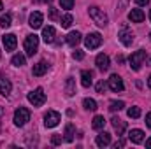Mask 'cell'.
Masks as SVG:
<instances>
[{"mask_svg": "<svg viewBox=\"0 0 151 149\" xmlns=\"http://www.w3.org/2000/svg\"><path fill=\"white\" fill-rule=\"evenodd\" d=\"M58 123H60V114L56 111H47L44 114V125L47 128H55Z\"/></svg>", "mask_w": 151, "mask_h": 149, "instance_id": "obj_8", "label": "cell"}, {"mask_svg": "<svg viewBox=\"0 0 151 149\" xmlns=\"http://www.w3.org/2000/svg\"><path fill=\"white\" fill-rule=\"evenodd\" d=\"M60 5H62V9L70 11V9L74 7V0H60Z\"/></svg>", "mask_w": 151, "mask_h": 149, "instance_id": "obj_31", "label": "cell"}, {"mask_svg": "<svg viewBox=\"0 0 151 149\" xmlns=\"http://www.w3.org/2000/svg\"><path fill=\"white\" fill-rule=\"evenodd\" d=\"M65 40H67L69 46H77V44L81 42V34H79V32H70Z\"/></svg>", "mask_w": 151, "mask_h": 149, "instance_id": "obj_22", "label": "cell"}, {"mask_svg": "<svg viewBox=\"0 0 151 149\" xmlns=\"http://www.w3.org/2000/svg\"><path fill=\"white\" fill-rule=\"evenodd\" d=\"M49 16H51V19H56V9H53V7H51V12H49Z\"/></svg>", "mask_w": 151, "mask_h": 149, "instance_id": "obj_38", "label": "cell"}, {"mask_svg": "<svg viewBox=\"0 0 151 149\" xmlns=\"http://www.w3.org/2000/svg\"><path fill=\"white\" fill-rule=\"evenodd\" d=\"M2 44H4L5 51H14V49H16V44H18L16 35H14V34H5V35L2 37Z\"/></svg>", "mask_w": 151, "mask_h": 149, "instance_id": "obj_10", "label": "cell"}, {"mask_svg": "<svg viewBox=\"0 0 151 149\" xmlns=\"http://www.w3.org/2000/svg\"><path fill=\"white\" fill-rule=\"evenodd\" d=\"M95 142H97L99 148H106V146H109V144H111V133H107V132H100V133L97 135Z\"/></svg>", "mask_w": 151, "mask_h": 149, "instance_id": "obj_14", "label": "cell"}, {"mask_svg": "<svg viewBox=\"0 0 151 149\" xmlns=\"http://www.w3.org/2000/svg\"><path fill=\"white\" fill-rule=\"evenodd\" d=\"M106 88H107V82H104V81L97 82V93H104V91H106Z\"/></svg>", "mask_w": 151, "mask_h": 149, "instance_id": "obj_32", "label": "cell"}, {"mask_svg": "<svg viewBox=\"0 0 151 149\" xmlns=\"http://www.w3.org/2000/svg\"><path fill=\"white\" fill-rule=\"evenodd\" d=\"M72 58H74V60H83V58H84V53L79 51V49H76L74 53H72Z\"/></svg>", "mask_w": 151, "mask_h": 149, "instance_id": "obj_34", "label": "cell"}, {"mask_svg": "<svg viewBox=\"0 0 151 149\" xmlns=\"http://www.w3.org/2000/svg\"><path fill=\"white\" fill-rule=\"evenodd\" d=\"M128 139H130V142L132 144H141L142 140H144V132L142 130H130V133H128Z\"/></svg>", "mask_w": 151, "mask_h": 149, "instance_id": "obj_15", "label": "cell"}, {"mask_svg": "<svg viewBox=\"0 0 151 149\" xmlns=\"http://www.w3.org/2000/svg\"><path fill=\"white\" fill-rule=\"evenodd\" d=\"M88 12H90V18H91L99 27H106V25H107V14H106L100 7L91 5V7L88 9Z\"/></svg>", "mask_w": 151, "mask_h": 149, "instance_id": "obj_1", "label": "cell"}, {"mask_svg": "<svg viewBox=\"0 0 151 149\" xmlns=\"http://www.w3.org/2000/svg\"><path fill=\"white\" fill-rule=\"evenodd\" d=\"M104 125H106V119H104V116H95V117H93V123H91V126H93L95 130H102V128H104Z\"/></svg>", "mask_w": 151, "mask_h": 149, "instance_id": "obj_24", "label": "cell"}, {"mask_svg": "<svg viewBox=\"0 0 151 149\" xmlns=\"http://www.w3.org/2000/svg\"><path fill=\"white\" fill-rule=\"evenodd\" d=\"M107 86L113 90L114 93H121V91L125 90V84H123L121 77H119L118 74H113L109 79H107Z\"/></svg>", "mask_w": 151, "mask_h": 149, "instance_id": "obj_7", "label": "cell"}, {"mask_svg": "<svg viewBox=\"0 0 151 149\" xmlns=\"http://www.w3.org/2000/svg\"><path fill=\"white\" fill-rule=\"evenodd\" d=\"M123 146H125V140H123V139H119V140H118V142L114 144V149H118V148H123Z\"/></svg>", "mask_w": 151, "mask_h": 149, "instance_id": "obj_36", "label": "cell"}, {"mask_svg": "<svg viewBox=\"0 0 151 149\" xmlns=\"http://www.w3.org/2000/svg\"><path fill=\"white\" fill-rule=\"evenodd\" d=\"M111 125H113V128L116 130V133H118V135H123V133H125V130H127V123H125L123 119H119L118 116H114L113 119H111Z\"/></svg>", "mask_w": 151, "mask_h": 149, "instance_id": "obj_12", "label": "cell"}, {"mask_svg": "<svg viewBox=\"0 0 151 149\" xmlns=\"http://www.w3.org/2000/svg\"><path fill=\"white\" fill-rule=\"evenodd\" d=\"M148 86H150V90H151V75L148 77Z\"/></svg>", "mask_w": 151, "mask_h": 149, "instance_id": "obj_41", "label": "cell"}, {"mask_svg": "<svg viewBox=\"0 0 151 149\" xmlns=\"http://www.w3.org/2000/svg\"><path fill=\"white\" fill-rule=\"evenodd\" d=\"M150 21H151V11H150Z\"/></svg>", "mask_w": 151, "mask_h": 149, "instance_id": "obj_44", "label": "cell"}, {"mask_svg": "<svg viewBox=\"0 0 151 149\" xmlns=\"http://www.w3.org/2000/svg\"><path fill=\"white\" fill-rule=\"evenodd\" d=\"M2 116H4V109L0 107V121H2Z\"/></svg>", "mask_w": 151, "mask_h": 149, "instance_id": "obj_42", "label": "cell"}, {"mask_svg": "<svg viewBox=\"0 0 151 149\" xmlns=\"http://www.w3.org/2000/svg\"><path fill=\"white\" fill-rule=\"evenodd\" d=\"M135 4L137 5H146V4H150V0H135Z\"/></svg>", "mask_w": 151, "mask_h": 149, "instance_id": "obj_39", "label": "cell"}, {"mask_svg": "<svg viewBox=\"0 0 151 149\" xmlns=\"http://www.w3.org/2000/svg\"><path fill=\"white\" fill-rule=\"evenodd\" d=\"M11 63H12L14 67H23V65L27 63V56L21 54V53H19V54H14L12 60H11Z\"/></svg>", "mask_w": 151, "mask_h": 149, "instance_id": "obj_23", "label": "cell"}, {"mask_svg": "<svg viewBox=\"0 0 151 149\" xmlns=\"http://www.w3.org/2000/svg\"><path fill=\"white\" fill-rule=\"evenodd\" d=\"M55 34H56V30L53 27H44L42 28V39H44V42L46 44H51L55 40Z\"/></svg>", "mask_w": 151, "mask_h": 149, "instance_id": "obj_17", "label": "cell"}, {"mask_svg": "<svg viewBox=\"0 0 151 149\" xmlns=\"http://www.w3.org/2000/svg\"><path fill=\"white\" fill-rule=\"evenodd\" d=\"M144 60H146V51H142V49H139V51H135V53H132L130 54V67H132V70H141V65L144 63Z\"/></svg>", "mask_w": 151, "mask_h": 149, "instance_id": "obj_4", "label": "cell"}, {"mask_svg": "<svg viewBox=\"0 0 151 149\" xmlns=\"http://www.w3.org/2000/svg\"><path fill=\"white\" fill-rule=\"evenodd\" d=\"M127 4H128V0H119V4H118V12H123V11L127 9Z\"/></svg>", "mask_w": 151, "mask_h": 149, "instance_id": "obj_35", "label": "cell"}, {"mask_svg": "<svg viewBox=\"0 0 151 149\" xmlns=\"http://www.w3.org/2000/svg\"><path fill=\"white\" fill-rule=\"evenodd\" d=\"M30 121V111L27 107H19L14 112V125L16 126H25Z\"/></svg>", "mask_w": 151, "mask_h": 149, "instance_id": "obj_5", "label": "cell"}, {"mask_svg": "<svg viewBox=\"0 0 151 149\" xmlns=\"http://www.w3.org/2000/svg\"><path fill=\"white\" fill-rule=\"evenodd\" d=\"M146 125L151 128V112H148V114H146Z\"/></svg>", "mask_w": 151, "mask_h": 149, "instance_id": "obj_37", "label": "cell"}, {"mask_svg": "<svg viewBox=\"0 0 151 149\" xmlns=\"http://www.w3.org/2000/svg\"><path fill=\"white\" fill-rule=\"evenodd\" d=\"M47 72V63L46 62H39L34 65V69H32V74L35 75V77H40V75H44Z\"/></svg>", "mask_w": 151, "mask_h": 149, "instance_id": "obj_18", "label": "cell"}, {"mask_svg": "<svg viewBox=\"0 0 151 149\" xmlns=\"http://www.w3.org/2000/svg\"><path fill=\"white\" fill-rule=\"evenodd\" d=\"M83 107H84L86 111H97V102H95L93 98H84V100H83Z\"/></svg>", "mask_w": 151, "mask_h": 149, "instance_id": "obj_25", "label": "cell"}, {"mask_svg": "<svg viewBox=\"0 0 151 149\" xmlns=\"http://www.w3.org/2000/svg\"><path fill=\"white\" fill-rule=\"evenodd\" d=\"M11 21H12L11 14H4V16H0V27H2V28H9V27H11Z\"/></svg>", "mask_w": 151, "mask_h": 149, "instance_id": "obj_29", "label": "cell"}, {"mask_svg": "<svg viewBox=\"0 0 151 149\" xmlns=\"http://www.w3.org/2000/svg\"><path fill=\"white\" fill-rule=\"evenodd\" d=\"M65 95H67V97H74L76 95V81H74V77H67V81H65Z\"/></svg>", "mask_w": 151, "mask_h": 149, "instance_id": "obj_19", "label": "cell"}, {"mask_svg": "<svg viewBox=\"0 0 151 149\" xmlns=\"http://www.w3.org/2000/svg\"><path fill=\"white\" fill-rule=\"evenodd\" d=\"M128 19H130L132 23H142V21H144V12H142L141 9H132V11L128 12Z\"/></svg>", "mask_w": 151, "mask_h": 149, "instance_id": "obj_16", "label": "cell"}, {"mask_svg": "<svg viewBox=\"0 0 151 149\" xmlns=\"http://www.w3.org/2000/svg\"><path fill=\"white\" fill-rule=\"evenodd\" d=\"M27 98H28V102H30L34 107H40V105L46 102V93H44L42 88H35L34 91H30V93L27 95Z\"/></svg>", "mask_w": 151, "mask_h": 149, "instance_id": "obj_3", "label": "cell"}, {"mask_svg": "<svg viewBox=\"0 0 151 149\" xmlns=\"http://www.w3.org/2000/svg\"><path fill=\"white\" fill-rule=\"evenodd\" d=\"M127 114H128V117L137 119V117H141V109H139V107H130V109L127 111Z\"/></svg>", "mask_w": 151, "mask_h": 149, "instance_id": "obj_30", "label": "cell"}, {"mask_svg": "<svg viewBox=\"0 0 151 149\" xmlns=\"http://www.w3.org/2000/svg\"><path fill=\"white\" fill-rule=\"evenodd\" d=\"M2 9H4V5H2V0H0V11H2Z\"/></svg>", "mask_w": 151, "mask_h": 149, "instance_id": "obj_43", "label": "cell"}, {"mask_svg": "<svg viewBox=\"0 0 151 149\" xmlns=\"http://www.w3.org/2000/svg\"><path fill=\"white\" fill-rule=\"evenodd\" d=\"M62 140H63V139H62V135H58V133H55V135L51 137V142H53L55 146H58V144H62Z\"/></svg>", "mask_w": 151, "mask_h": 149, "instance_id": "obj_33", "label": "cell"}, {"mask_svg": "<svg viewBox=\"0 0 151 149\" xmlns=\"http://www.w3.org/2000/svg\"><path fill=\"white\" fill-rule=\"evenodd\" d=\"M95 63H97V67H99V70H102V72H106V70H109V56L107 54H99L97 56V60H95Z\"/></svg>", "mask_w": 151, "mask_h": 149, "instance_id": "obj_13", "label": "cell"}, {"mask_svg": "<svg viewBox=\"0 0 151 149\" xmlns=\"http://www.w3.org/2000/svg\"><path fill=\"white\" fill-rule=\"evenodd\" d=\"M23 46H25V54H27V56H34V54L37 53V49H39V37L35 35V34L27 35Z\"/></svg>", "mask_w": 151, "mask_h": 149, "instance_id": "obj_2", "label": "cell"}, {"mask_svg": "<svg viewBox=\"0 0 151 149\" xmlns=\"http://www.w3.org/2000/svg\"><path fill=\"white\" fill-rule=\"evenodd\" d=\"M146 148H151V139H148V140H146Z\"/></svg>", "mask_w": 151, "mask_h": 149, "instance_id": "obj_40", "label": "cell"}, {"mask_svg": "<svg viewBox=\"0 0 151 149\" xmlns=\"http://www.w3.org/2000/svg\"><path fill=\"white\" fill-rule=\"evenodd\" d=\"M123 107H125V102H121V100H113V102L109 104V111L111 112H116V111L119 112Z\"/></svg>", "mask_w": 151, "mask_h": 149, "instance_id": "obj_27", "label": "cell"}, {"mask_svg": "<svg viewBox=\"0 0 151 149\" xmlns=\"http://www.w3.org/2000/svg\"><path fill=\"white\" fill-rule=\"evenodd\" d=\"M65 140H67V142H72V140H74V125H72V123H69V125L65 126Z\"/></svg>", "mask_w": 151, "mask_h": 149, "instance_id": "obj_26", "label": "cell"}, {"mask_svg": "<svg viewBox=\"0 0 151 149\" xmlns=\"http://www.w3.org/2000/svg\"><path fill=\"white\" fill-rule=\"evenodd\" d=\"M11 82H9V79H4V77H0V95H9L11 93Z\"/></svg>", "mask_w": 151, "mask_h": 149, "instance_id": "obj_21", "label": "cell"}, {"mask_svg": "<svg viewBox=\"0 0 151 149\" xmlns=\"http://www.w3.org/2000/svg\"><path fill=\"white\" fill-rule=\"evenodd\" d=\"M72 21H74V18H72V14H65L62 19H60V23H62V27L63 28H70V25H72Z\"/></svg>", "mask_w": 151, "mask_h": 149, "instance_id": "obj_28", "label": "cell"}, {"mask_svg": "<svg viewBox=\"0 0 151 149\" xmlns=\"http://www.w3.org/2000/svg\"><path fill=\"white\" fill-rule=\"evenodd\" d=\"M91 82H93V74H91L90 70H83V72H81V84H83L84 88H90Z\"/></svg>", "mask_w": 151, "mask_h": 149, "instance_id": "obj_20", "label": "cell"}, {"mask_svg": "<svg viewBox=\"0 0 151 149\" xmlns=\"http://www.w3.org/2000/svg\"><path fill=\"white\" fill-rule=\"evenodd\" d=\"M118 39L121 40L123 46H132V42H134V34H132V30L127 28V25H123V28H121L119 34H118Z\"/></svg>", "mask_w": 151, "mask_h": 149, "instance_id": "obj_9", "label": "cell"}, {"mask_svg": "<svg viewBox=\"0 0 151 149\" xmlns=\"http://www.w3.org/2000/svg\"><path fill=\"white\" fill-rule=\"evenodd\" d=\"M100 44H102V35L97 34V32L88 34V35L84 37V46H86V49H97V47H100Z\"/></svg>", "mask_w": 151, "mask_h": 149, "instance_id": "obj_6", "label": "cell"}, {"mask_svg": "<svg viewBox=\"0 0 151 149\" xmlns=\"http://www.w3.org/2000/svg\"><path fill=\"white\" fill-rule=\"evenodd\" d=\"M42 21H44V16H42V12H39V11L32 12V14H30V18H28V25H30L34 30L42 27Z\"/></svg>", "mask_w": 151, "mask_h": 149, "instance_id": "obj_11", "label": "cell"}, {"mask_svg": "<svg viewBox=\"0 0 151 149\" xmlns=\"http://www.w3.org/2000/svg\"><path fill=\"white\" fill-rule=\"evenodd\" d=\"M150 39H151V34H150Z\"/></svg>", "mask_w": 151, "mask_h": 149, "instance_id": "obj_45", "label": "cell"}]
</instances>
